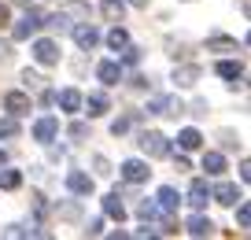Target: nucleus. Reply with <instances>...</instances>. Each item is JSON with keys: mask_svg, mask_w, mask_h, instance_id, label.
<instances>
[{"mask_svg": "<svg viewBox=\"0 0 251 240\" xmlns=\"http://www.w3.org/2000/svg\"><path fill=\"white\" fill-rule=\"evenodd\" d=\"M45 19H48L45 11H33V8H26V15H23V19L15 23L11 37H15V41H26V37H33V33H37L41 26H45Z\"/></svg>", "mask_w": 251, "mask_h": 240, "instance_id": "f257e3e1", "label": "nucleus"}, {"mask_svg": "<svg viewBox=\"0 0 251 240\" xmlns=\"http://www.w3.org/2000/svg\"><path fill=\"white\" fill-rule=\"evenodd\" d=\"M33 59H37L41 67H55V63H59V48H55V41H37V45H33Z\"/></svg>", "mask_w": 251, "mask_h": 240, "instance_id": "7ed1b4c3", "label": "nucleus"}, {"mask_svg": "<svg viewBox=\"0 0 251 240\" xmlns=\"http://www.w3.org/2000/svg\"><path fill=\"white\" fill-rule=\"evenodd\" d=\"M207 200H211V188H207V181H192V188H188V203L192 207H207Z\"/></svg>", "mask_w": 251, "mask_h": 240, "instance_id": "f8f14e48", "label": "nucleus"}, {"mask_svg": "<svg viewBox=\"0 0 251 240\" xmlns=\"http://www.w3.org/2000/svg\"><path fill=\"white\" fill-rule=\"evenodd\" d=\"M181 148H185V152H196L200 144H203V137H200V130H181Z\"/></svg>", "mask_w": 251, "mask_h": 240, "instance_id": "4be33fe9", "label": "nucleus"}, {"mask_svg": "<svg viewBox=\"0 0 251 240\" xmlns=\"http://www.w3.org/2000/svg\"><path fill=\"white\" fill-rule=\"evenodd\" d=\"M63 11H67V15H89V4H67Z\"/></svg>", "mask_w": 251, "mask_h": 240, "instance_id": "c756f323", "label": "nucleus"}, {"mask_svg": "<svg viewBox=\"0 0 251 240\" xmlns=\"http://www.w3.org/2000/svg\"><path fill=\"white\" fill-rule=\"evenodd\" d=\"M8 19H11V8H8V4H0V26H8Z\"/></svg>", "mask_w": 251, "mask_h": 240, "instance_id": "473e14b6", "label": "nucleus"}, {"mask_svg": "<svg viewBox=\"0 0 251 240\" xmlns=\"http://www.w3.org/2000/svg\"><path fill=\"white\" fill-rule=\"evenodd\" d=\"M141 148H144V155H151V159H166V155H170V140H166L163 133H155V130L141 133Z\"/></svg>", "mask_w": 251, "mask_h": 240, "instance_id": "f03ea898", "label": "nucleus"}, {"mask_svg": "<svg viewBox=\"0 0 251 240\" xmlns=\"http://www.w3.org/2000/svg\"><path fill=\"white\" fill-rule=\"evenodd\" d=\"M15 133H19L15 115H11V118H0V137H15Z\"/></svg>", "mask_w": 251, "mask_h": 240, "instance_id": "a878e982", "label": "nucleus"}, {"mask_svg": "<svg viewBox=\"0 0 251 240\" xmlns=\"http://www.w3.org/2000/svg\"><path fill=\"white\" fill-rule=\"evenodd\" d=\"M107 45L115 48V52H122V48L129 45V37H126V30H122V26H115V30L107 33Z\"/></svg>", "mask_w": 251, "mask_h": 240, "instance_id": "b1692460", "label": "nucleus"}, {"mask_svg": "<svg viewBox=\"0 0 251 240\" xmlns=\"http://www.w3.org/2000/svg\"><path fill=\"white\" fill-rule=\"evenodd\" d=\"M0 163H4V152H0Z\"/></svg>", "mask_w": 251, "mask_h": 240, "instance_id": "e433bc0d", "label": "nucleus"}, {"mask_svg": "<svg viewBox=\"0 0 251 240\" xmlns=\"http://www.w3.org/2000/svg\"><path fill=\"white\" fill-rule=\"evenodd\" d=\"M185 229L192 233V237H211L214 222H211V218H203V214H192V218H188V222H185Z\"/></svg>", "mask_w": 251, "mask_h": 240, "instance_id": "ddd939ff", "label": "nucleus"}, {"mask_svg": "<svg viewBox=\"0 0 251 240\" xmlns=\"http://www.w3.org/2000/svg\"><path fill=\"white\" fill-rule=\"evenodd\" d=\"M129 4H133V8H148V0H129Z\"/></svg>", "mask_w": 251, "mask_h": 240, "instance_id": "f704fd0d", "label": "nucleus"}, {"mask_svg": "<svg viewBox=\"0 0 251 240\" xmlns=\"http://www.w3.org/2000/svg\"><path fill=\"white\" fill-rule=\"evenodd\" d=\"M203 170L207 174H226V155L222 152H207L203 155Z\"/></svg>", "mask_w": 251, "mask_h": 240, "instance_id": "a211bd4d", "label": "nucleus"}, {"mask_svg": "<svg viewBox=\"0 0 251 240\" xmlns=\"http://www.w3.org/2000/svg\"><path fill=\"white\" fill-rule=\"evenodd\" d=\"M122 15H126L122 0H103V19H107V23H122Z\"/></svg>", "mask_w": 251, "mask_h": 240, "instance_id": "6ab92c4d", "label": "nucleus"}, {"mask_svg": "<svg viewBox=\"0 0 251 240\" xmlns=\"http://www.w3.org/2000/svg\"><path fill=\"white\" fill-rule=\"evenodd\" d=\"M59 107L63 111H78L81 107V93H78V89H63V93H59Z\"/></svg>", "mask_w": 251, "mask_h": 240, "instance_id": "aec40b11", "label": "nucleus"}, {"mask_svg": "<svg viewBox=\"0 0 251 240\" xmlns=\"http://www.w3.org/2000/svg\"><path fill=\"white\" fill-rule=\"evenodd\" d=\"M103 214L115 218V222H126V207H122V200H118V192H107V196H103Z\"/></svg>", "mask_w": 251, "mask_h": 240, "instance_id": "9b49d317", "label": "nucleus"}, {"mask_svg": "<svg viewBox=\"0 0 251 240\" xmlns=\"http://www.w3.org/2000/svg\"><path fill=\"white\" fill-rule=\"evenodd\" d=\"M236 222H240L244 229L251 225V207H248V203H240V207H236Z\"/></svg>", "mask_w": 251, "mask_h": 240, "instance_id": "cd10ccee", "label": "nucleus"}, {"mask_svg": "<svg viewBox=\"0 0 251 240\" xmlns=\"http://www.w3.org/2000/svg\"><path fill=\"white\" fill-rule=\"evenodd\" d=\"M211 200H218V203H226V207H233L236 200H240V192H236V185H229V181H222L218 188L211 192Z\"/></svg>", "mask_w": 251, "mask_h": 240, "instance_id": "2eb2a0df", "label": "nucleus"}, {"mask_svg": "<svg viewBox=\"0 0 251 240\" xmlns=\"http://www.w3.org/2000/svg\"><path fill=\"white\" fill-rule=\"evenodd\" d=\"M67 188H71L74 196H89V192H93V178L81 174V170H71V174H67Z\"/></svg>", "mask_w": 251, "mask_h": 240, "instance_id": "0eeeda50", "label": "nucleus"}, {"mask_svg": "<svg viewBox=\"0 0 251 240\" xmlns=\"http://www.w3.org/2000/svg\"><path fill=\"white\" fill-rule=\"evenodd\" d=\"M4 107H8L11 115H26V111H30V96L26 93H8L4 96Z\"/></svg>", "mask_w": 251, "mask_h": 240, "instance_id": "4468645a", "label": "nucleus"}, {"mask_svg": "<svg viewBox=\"0 0 251 240\" xmlns=\"http://www.w3.org/2000/svg\"><path fill=\"white\" fill-rule=\"evenodd\" d=\"M96 78H100L103 85H118V78H122V67H118L115 59H107V63H100V67H96Z\"/></svg>", "mask_w": 251, "mask_h": 240, "instance_id": "1a4fd4ad", "label": "nucleus"}, {"mask_svg": "<svg viewBox=\"0 0 251 240\" xmlns=\"http://www.w3.org/2000/svg\"><path fill=\"white\" fill-rule=\"evenodd\" d=\"M218 74L229 78V81H236V78H244V67H240V63H233V59H222L218 63Z\"/></svg>", "mask_w": 251, "mask_h": 240, "instance_id": "5701e85b", "label": "nucleus"}, {"mask_svg": "<svg viewBox=\"0 0 251 240\" xmlns=\"http://www.w3.org/2000/svg\"><path fill=\"white\" fill-rule=\"evenodd\" d=\"M71 137H85V122H74L71 126Z\"/></svg>", "mask_w": 251, "mask_h": 240, "instance_id": "72a5a7b5", "label": "nucleus"}, {"mask_svg": "<svg viewBox=\"0 0 251 240\" xmlns=\"http://www.w3.org/2000/svg\"><path fill=\"white\" fill-rule=\"evenodd\" d=\"M19 4H23V8H30V0H19Z\"/></svg>", "mask_w": 251, "mask_h": 240, "instance_id": "c9c22d12", "label": "nucleus"}, {"mask_svg": "<svg viewBox=\"0 0 251 240\" xmlns=\"http://www.w3.org/2000/svg\"><path fill=\"white\" fill-rule=\"evenodd\" d=\"M207 52H236V41L226 33H214V37H207Z\"/></svg>", "mask_w": 251, "mask_h": 240, "instance_id": "f3484780", "label": "nucleus"}, {"mask_svg": "<svg viewBox=\"0 0 251 240\" xmlns=\"http://www.w3.org/2000/svg\"><path fill=\"white\" fill-rule=\"evenodd\" d=\"M148 111H155V115H181L185 104H181L177 96H155V100L148 104Z\"/></svg>", "mask_w": 251, "mask_h": 240, "instance_id": "423d86ee", "label": "nucleus"}, {"mask_svg": "<svg viewBox=\"0 0 251 240\" xmlns=\"http://www.w3.org/2000/svg\"><path fill=\"white\" fill-rule=\"evenodd\" d=\"M11 59V48H8V41H0V63H8Z\"/></svg>", "mask_w": 251, "mask_h": 240, "instance_id": "2f4dec72", "label": "nucleus"}, {"mask_svg": "<svg viewBox=\"0 0 251 240\" xmlns=\"http://www.w3.org/2000/svg\"><path fill=\"white\" fill-rule=\"evenodd\" d=\"M74 41H78L81 52H93V48L100 45V30H96V26H74Z\"/></svg>", "mask_w": 251, "mask_h": 240, "instance_id": "39448f33", "label": "nucleus"}, {"mask_svg": "<svg viewBox=\"0 0 251 240\" xmlns=\"http://www.w3.org/2000/svg\"><path fill=\"white\" fill-rule=\"evenodd\" d=\"M122 52H126V63H141V48H133V45H126Z\"/></svg>", "mask_w": 251, "mask_h": 240, "instance_id": "c85d7f7f", "label": "nucleus"}, {"mask_svg": "<svg viewBox=\"0 0 251 240\" xmlns=\"http://www.w3.org/2000/svg\"><path fill=\"white\" fill-rule=\"evenodd\" d=\"M126 130H129V118H118V122L115 126H111V133H115V137H122V133Z\"/></svg>", "mask_w": 251, "mask_h": 240, "instance_id": "7c9ffc66", "label": "nucleus"}, {"mask_svg": "<svg viewBox=\"0 0 251 240\" xmlns=\"http://www.w3.org/2000/svg\"><path fill=\"white\" fill-rule=\"evenodd\" d=\"M137 214H141L144 222H155V218H159V207H155V203H148V200H144V203H141V211H137Z\"/></svg>", "mask_w": 251, "mask_h": 240, "instance_id": "bb28decb", "label": "nucleus"}, {"mask_svg": "<svg viewBox=\"0 0 251 240\" xmlns=\"http://www.w3.org/2000/svg\"><path fill=\"white\" fill-rule=\"evenodd\" d=\"M155 200H159V203H155V207H159V211H163V214H174V211H177V200H181V196H177V192H174V188H170V185H163V188H159V196H155Z\"/></svg>", "mask_w": 251, "mask_h": 240, "instance_id": "9d476101", "label": "nucleus"}, {"mask_svg": "<svg viewBox=\"0 0 251 240\" xmlns=\"http://www.w3.org/2000/svg\"><path fill=\"white\" fill-rule=\"evenodd\" d=\"M174 81H177L181 89H192L200 81V67H192V63H185V67H177L174 70Z\"/></svg>", "mask_w": 251, "mask_h": 240, "instance_id": "6e6552de", "label": "nucleus"}, {"mask_svg": "<svg viewBox=\"0 0 251 240\" xmlns=\"http://www.w3.org/2000/svg\"><path fill=\"white\" fill-rule=\"evenodd\" d=\"M55 133H59V122H55V118H41V122L33 126V137H37V140H45V144L55 137Z\"/></svg>", "mask_w": 251, "mask_h": 240, "instance_id": "dca6fc26", "label": "nucleus"}, {"mask_svg": "<svg viewBox=\"0 0 251 240\" xmlns=\"http://www.w3.org/2000/svg\"><path fill=\"white\" fill-rule=\"evenodd\" d=\"M81 104H89V115H103V111L111 107V104H107V96H103V93H89V100L81 96Z\"/></svg>", "mask_w": 251, "mask_h": 240, "instance_id": "412c9836", "label": "nucleus"}, {"mask_svg": "<svg viewBox=\"0 0 251 240\" xmlns=\"http://www.w3.org/2000/svg\"><path fill=\"white\" fill-rule=\"evenodd\" d=\"M19 185H23V174L19 170H4L0 174V188H19Z\"/></svg>", "mask_w": 251, "mask_h": 240, "instance_id": "393cba45", "label": "nucleus"}, {"mask_svg": "<svg viewBox=\"0 0 251 240\" xmlns=\"http://www.w3.org/2000/svg\"><path fill=\"white\" fill-rule=\"evenodd\" d=\"M148 174H151V170L141 163V159H126V163H122V178L129 181V185H141V181H148Z\"/></svg>", "mask_w": 251, "mask_h": 240, "instance_id": "20e7f679", "label": "nucleus"}]
</instances>
